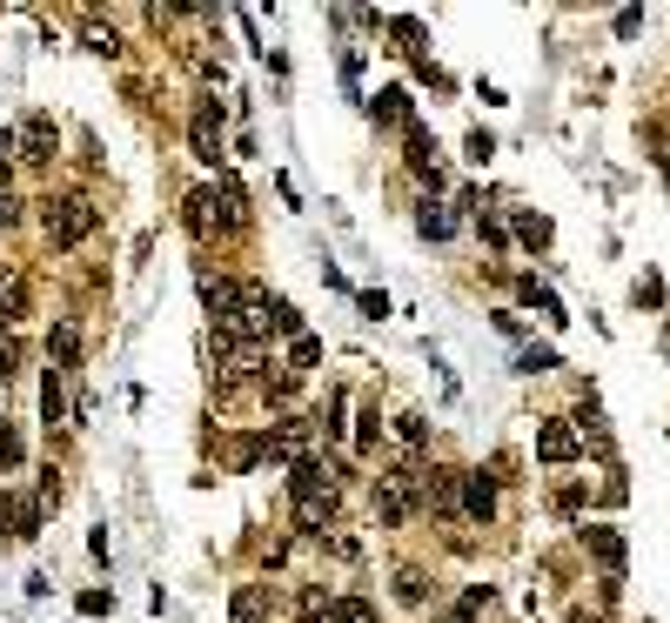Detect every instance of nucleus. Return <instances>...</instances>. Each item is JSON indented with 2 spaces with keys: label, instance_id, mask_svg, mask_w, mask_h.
I'll list each match as a JSON object with an SVG mask.
<instances>
[{
  "label": "nucleus",
  "instance_id": "1",
  "mask_svg": "<svg viewBox=\"0 0 670 623\" xmlns=\"http://www.w3.org/2000/svg\"><path fill=\"white\" fill-rule=\"evenodd\" d=\"M41 228H47V242L54 248H81L94 228H101V208L81 201V195H47L41 201Z\"/></svg>",
  "mask_w": 670,
  "mask_h": 623
},
{
  "label": "nucleus",
  "instance_id": "2",
  "mask_svg": "<svg viewBox=\"0 0 670 623\" xmlns=\"http://www.w3.org/2000/svg\"><path fill=\"white\" fill-rule=\"evenodd\" d=\"M14 148H21V161L47 168V161L61 155V128H54V114H27L21 128H14Z\"/></svg>",
  "mask_w": 670,
  "mask_h": 623
},
{
  "label": "nucleus",
  "instance_id": "3",
  "mask_svg": "<svg viewBox=\"0 0 670 623\" xmlns=\"http://www.w3.org/2000/svg\"><path fill=\"white\" fill-rule=\"evenodd\" d=\"M188 148H195V161H222V101H201L195 121H188Z\"/></svg>",
  "mask_w": 670,
  "mask_h": 623
},
{
  "label": "nucleus",
  "instance_id": "4",
  "mask_svg": "<svg viewBox=\"0 0 670 623\" xmlns=\"http://www.w3.org/2000/svg\"><path fill=\"white\" fill-rule=\"evenodd\" d=\"M402 141H409V168H416V175L429 181V188H443V168H436V134L423 128V121H416V114H409V128H402Z\"/></svg>",
  "mask_w": 670,
  "mask_h": 623
},
{
  "label": "nucleus",
  "instance_id": "5",
  "mask_svg": "<svg viewBox=\"0 0 670 623\" xmlns=\"http://www.w3.org/2000/svg\"><path fill=\"white\" fill-rule=\"evenodd\" d=\"M456 503H463L469 523H490V516H496V476H483V469H463V496H456Z\"/></svg>",
  "mask_w": 670,
  "mask_h": 623
},
{
  "label": "nucleus",
  "instance_id": "6",
  "mask_svg": "<svg viewBox=\"0 0 670 623\" xmlns=\"http://www.w3.org/2000/svg\"><path fill=\"white\" fill-rule=\"evenodd\" d=\"M201 309L215 315V329H228V322L242 315V289H235V282H222V275H201Z\"/></svg>",
  "mask_w": 670,
  "mask_h": 623
},
{
  "label": "nucleus",
  "instance_id": "7",
  "mask_svg": "<svg viewBox=\"0 0 670 623\" xmlns=\"http://www.w3.org/2000/svg\"><path fill=\"white\" fill-rule=\"evenodd\" d=\"M577 429L570 423H543L536 429V456H543V463H577Z\"/></svg>",
  "mask_w": 670,
  "mask_h": 623
},
{
  "label": "nucleus",
  "instance_id": "8",
  "mask_svg": "<svg viewBox=\"0 0 670 623\" xmlns=\"http://www.w3.org/2000/svg\"><path fill=\"white\" fill-rule=\"evenodd\" d=\"M456 496H463V469H429L423 476V510H456Z\"/></svg>",
  "mask_w": 670,
  "mask_h": 623
},
{
  "label": "nucleus",
  "instance_id": "9",
  "mask_svg": "<svg viewBox=\"0 0 670 623\" xmlns=\"http://www.w3.org/2000/svg\"><path fill=\"white\" fill-rule=\"evenodd\" d=\"M583 550H590V557H597L603 570H610V577L624 570V536H617V530H603V523H590V530H583Z\"/></svg>",
  "mask_w": 670,
  "mask_h": 623
},
{
  "label": "nucleus",
  "instance_id": "10",
  "mask_svg": "<svg viewBox=\"0 0 670 623\" xmlns=\"http://www.w3.org/2000/svg\"><path fill=\"white\" fill-rule=\"evenodd\" d=\"M369 114H376L382 128H396V121L409 128V88H382L376 101H369Z\"/></svg>",
  "mask_w": 670,
  "mask_h": 623
},
{
  "label": "nucleus",
  "instance_id": "11",
  "mask_svg": "<svg viewBox=\"0 0 670 623\" xmlns=\"http://www.w3.org/2000/svg\"><path fill=\"white\" fill-rule=\"evenodd\" d=\"M228 623H268V597L255 590V583H242V590H235V603H228Z\"/></svg>",
  "mask_w": 670,
  "mask_h": 623
},
{
  "label": "nucleus",
  "instance_id": "12",
  "mask_svg": "<svg viewBox=\"0 0 670 623\" xmlns=\"http://www.w3.org/2000/svg\"><path fill=\"white\" fill-rule=\"evenodd\" d=\"M516 295H523V302H530L536 315H550V322H563V302L550 289H543V282H536V275H523V282H516Z\"/></svg>",
  "mask_w": 670,
  "mask_h": 623
},
{
  "label": "nucleus",
  "instance_id": "13",
  "mask_svg": "<svg viewBox=\"0 0 670 623\" xmlns=\"http://www.w3.org/2000/svg\"><path fill=\"white\" fill-rule=\"evenodd\" d=\"M416 228H423L429 242H449V228H456V215H449V208H436V201H423V208H416Z\"/></svg>",
  "mask_w": 670,
  "mask_h": 623
},
{
  "label": "nucleus",
  "instance_id": "14",
  "mask_svg": "<svg viewBox=\"0 0 670 623\" xmlns=\"http://www.w3.org/2000/svg\"><path fill=\"white\" fill-rule=\"evenodd\" d=\"M329 623H376V603H369V597H335L329 603Z\"/></svg>",
  "mask_w": 670,
  "mask_h": 623
},
{
  "label": "nucleus",
  "instance_id": "15",
  "mask_svg": "<svg viewBox=\"0 0 670 623\" xmlns=\"http://www.w3.org/2000/svg\"><path fill=\"white\" fill-rule=\"evenodd\" d=\"M21 315H27V282L7 275V282H0V322H21Z\"/></svg>",
  "mask_w": 670,
  "mask_h": 623
},
{
  "label": "nucleus",
  "instance_id": "16",
  "mask_svg": "<svg viewBox=\"0 0 670 623\" xmlns=\"http://www.w3.org/2000/svg\"><path fill=\"white\" fill-rule=\"evenodd\" d=\"M315 362H322V342H315V335L302 329V335H295V349H289V376H309Z\"/></svg>",
  "mask_w": 670,
  "mask_h": 623
},
{
  "label": "nucleus",
  "instance_id": "17",
  "mask_svg": "<svg viewBox=\"0 0 670 623\" xmlns=\"http://www.w3.org/2000/svg\"><path fill=\"white\" fill-rule=\"evenodd\" d=\"M516 242H523V248H550V222L523 208V215H516Z\"/></svg>",
  "mask_w": 670,
  "mask_h": 623
},
{
  "label": "nucleus",
  "instance_id": "18",
  "mask_svg": "<svg viewBox=\"0 0 670 623\" xmlns=\"http://www.w3.org/2000/svg\"><path fill=\"white\" fill-rule=\"evenodd\" d=\"M41 416H47V423H61V416H67V396H61V369H47V382H41Z\"/></svg>",
  "mask_w": 670,
  "mask_h": 623
},
{
  "label": "nucleus",
  "instance_id": "19",
  "mask_svg": "<svg viewBox=\"0 0 670 623\" xmlns=\"http://www.w3.org/2000/svg\"><path fill=\"white\" fill-rule=\"evenodd\" d=\"M516 369H523V376H550V369H563V356H557V349H523Z\"/></svg>",
  "mask_w": 670,
  "mask_h": 623
},
{
  "label": "nucleus",
  "instance_id": "20",
  "mask_svg": "<svg viewBox=\"0 0 670 623\" xmlns=\"http://www.w3.org/2000/svg\"><path fill=\"white\" fill-rule=\"evenodd\" d=\"M483 603H490V583H469V590H463V603L449 610V623H476V610H483Z\"/></svg>",
  "mask_w": 670,
  "mask_h": 623
},
{
  "label": "nucleus",
  "instance_id": "21",
  "mask_svg": "<svg viewBox=\"0 0 670 623\" xmlns=\"http://www.w3.org/2000/svg\"><path fill=\"white\" fill-rule=\"evenodd\" d=\"M396 597L402 603H423L429 597V577H423V570H396Z\"/></svg>",
  "mask_w": 670,
  "mask_h": 623
},
{
  "label": "nucleus",
  "instance_id": "22",
  "mask_svg": "<svg viewBox=\"0 0 670 623\" xmlns=\"http://www.w3.org/2000/svg\"><path fill=\"white\" fill-rule=\"evenodd\" d=\"M329 590H302V623H329Z\"/></svg>",
  "mask_w": 670,
  "mask_h": 623
},
{
  "label": "nucleus",
  "instance_id": "23",
  "mask_svg": "<svg viewBox=\"0 0 670 623\" xmlns=\"http://www.w3.org/2000/svg\"><path fill=\"white\" fill-rule=\"evenodd\" d=\"M356 449H362V456H369V449H376V436H382V423H376V409H362V416H356Z\"/></svg>",
  "mask_w": 670,
  "mask_h": 623
},
{
  "label": "nucleus",
  "instance_id": "24",
  "mask_svg": "<svg viewBox=\"0 0 670 623\" xmlns=\"http://www.w3.org/2000/svg\"><path fill=\"white\" fill-rule=\"evenodd\" d=\"M114 610V590H81V617H108Z\"/></svg>",
  "mask_w": 670,
  "mask_h": 623
},
{
  "label": "nucleus",
  "instance_id": "25",
  "mask_svg": "<svg viewBox=\"0 0 670 623\" xmlns=\"http://www.w3.org/2000/svg\"><path fill=\"white\" fill-rule=\"evenodd\" d=\"M88 47L101 54V61H114V54H121V34H114V27H108V34H101V27H88Z\"/></svg>",
  "mask_w": 670,
  "mask_h": 623
},
{
  "label": "nucleus",
  "instance_id": "26",
  "mask_svg": "<svg viewBox=\"0 0 670 623\" xmlns=\"http://www.w3.org/2000/svg\"><path fill=\"white\" fill-rule=\"evenodd\" d=\"M396 423H402V443H409V449L429 443V423H423V416H396Z\"/></svg>",
  "mask_w": 670,
  "mask_h": 623
},
{
  "label": "nucleus",
  "instance_id": "27",
  "mask_svg": "<svg viewBox=\"0 0 670 623\" xmlns=\"http://www.w3.org/2000/svg\"><path fill=\"white\" fill-rule=\"evenodd\" d=\"M54 356H61V362H74V356H81V335L67 329V322H61V329H54Z\"/></svg>",
  "mask_w": 670,
  "mask_h": 623
},
{
  "label": "nucleus",
  "instance_id": "28",
  "mask_svg": "<svg viewBox=\"0 0 670 623\" xmlns=\"http://www.w3.org/2000/svg\"><path fill=\"white\" fill-rule=\"evenodd\" d=\"M14 369H21V342L0 329V376H14Z\"/></svg>",
  "mask_w": 670,
  "mask_h": 623
},
{
  "label": "nucleus",
  "instance_id": "29",
  "mask_svg": "<svg viewBox=\"0 0 670 623\" xmlns=\"http://www.w3.org/2000/svg\"><path fill=\"white\" fill-rule=\"evenodd\" d=\"M490 155H496V141H490V134H483V128H476V134H469V161L483 168V161H490Z\"/></svg>",
  "mask_w": 670,
  "mask_h": 623
},
{
  "label": "nucleus",
  "instance_id": "30",
  "mask_svg": "<svg viewBox=\"0 0 670 623\" xmlns=\"http://www.w3.org/2000/svg\"><path fill=\"white\" fill-rule=\"evenodd\" d=\"M476 235H483L490 248H503V242H510V228H503V222H483V215H476Z\"/></svg>",
  "mask_w": 670,
  "mask_h": 623
},
{
  "label": "nucleus",
  "instance_id": "31",
  "mask_svg": "<svg viewBox=\"0 0 670 623\" xmlns=\"http://www.w3.org/2000/svg\"><path fill=\"white\" fill-rule=\"evenodd\" d=\"M0 463H7V469L21 463V436H14V429H0Z\"/></svg>",
  "mask_w": 670,
  "mask_h": 623
},
{
  "label": "nucleus",
  "instance_id": "32",
  "mask_svg": "<svg viewBox=\"0 0 670 623\" xmlns=\"http://www.w3.org/2000/svg\"><path fill=\"white\" fill-rule=\"evenodd\" d=\"M362 315H376V322H382V315H389V295H382V289H362Z\"/></svg>",
  "mask_w": 670,
  "mask_h": 623
},
{
  "label": "nucleus",
  "instance_id": "33",
  "mask_svg": "<svg viewBox=\"0 0 670 623\" xmlns=\"http://www.w3.org/2000/svg\"><path fill=\"white\" fill-rule=\"evenodd\" d=\"M14 222H21V201H14L7 188H0V228H14Z\"/></svg>",
  "mask_w": 670,
  "mask_h": 623
},
{
  "label": "nucleus",
  "instance_id": "34",
  "mask_svg": "<svg viewBox=\"0 0 670 623\" xmlns=\"http://www.w3.org/2000/svg\"><path fill=\"white\" fill-rule=\"evenodd\" d=\"M7 175H14V168H7V155H0V188H7Z\"/></svg>",
  "mask_w": 670,
  "mask_h": 623
},
{
  "label": "nucleus",
  "instance_id": "35",
  "mask_svg": "<svg viewBox=\"0 0 670 623\" xmlns=\"http://www.w3.org/2000/svg\"><path fill=\"white\" fill-rule=\"evenodd\" d=\"M0 148H7V134H0Z\"/></svg>",
  "mask_w": 670,
  "mask_h": 623
}]
</instances>
